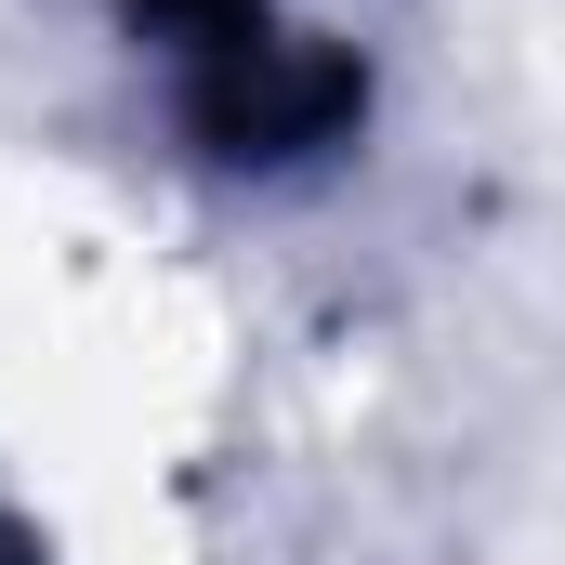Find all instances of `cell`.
Returning a JSON list of instances; mask_svg holds the SVG:
<instances>
[{
  "label": "cell",
  "mask_w": 565,
  "mask_h": 565,
  "mask_svg": "<svg viewBox=\"0 0 565 565\" xmlns=\"http://www.w3.org/2000/svg\"><path fill=\"white\" fill-rule=\"evenodd\" d=\"M184 119L211 158H316L369 119V66L329 53V40H250V53H211L184 66Z\"/></svg>",
  "instance_id": "obj_1"
},
{
  "label": "cell",
  "mask_w": 565,
  "mask_h": 565,
  "mask_svg": "<svg viewBox=\"0 0 565 565\" xmlns=\"http://www.w3.org/2000/svg\"><path fill=\"white\" fill-rule=\"evenodd\" d=\"M132 26H171V40H184V66L277 40V26H264V0H132Z\"/></svg>",
  "instance_id": "obj_2"
},
{
  "label": "cell",
  "mask_w": 565,
  "mask_h": 565,
  "mask_svg": "<svg viewBox=\"0 0 565 565\" xmlns=\"http://www.w3.org/2000/svg\"><path fill=\"white\" fill-rule=\"evenodd\" d=\"M0 565H26V553H0Z\"/></svg>",
  "instance_id": "obj_3"
}]
</instances>
